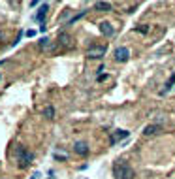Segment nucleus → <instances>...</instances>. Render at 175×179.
Masks as SVG:
<instances>
[{"label":"nucleus","instance_id":"nucleus-1","mask_svg":"<svg viewBox=\"0 0 175 179\" xmlns=\"http://www.w3.org/2000/svg\"><path fill=\"white\" fill-rule=\"evenodd\" d=\"M113 175L115 179H134V170L124 160H117L113 164Z\"/></svg>","mask_w":175,"mask_h":179},{"label":"nucleus","instance_id":"nucleus-2","mask_svg":"<svg viewBox=\"0 0 175 179\" xmlns=\"http://www.w3.org/2000/svg\"><path fill=\"white\" fill-rule=\"evenodd\" d=\"M106 51H107L106 46H92V47L87 51V57H89V59H100V57L106 55Z\"/></svg>","mask_w":175,"mask_h":179},{"label":"nucleus","instance_id":"nucleus-3","mask_svg":"<svg viewBox=\"0 0 175 179\" xmlns=\"http://www.w3.org/2000/svg\"><path fill=\"white\" fill-rule=\"evenodd\" d=\"M128 59H130L128 47H117V49H115V60H117V62H126Z\"/></svg>","mask_w":175,"mask_h":179},{"label":"nucleus","instance_id":"nucleus-4","mask_svg":"<svg viewBox=\"0 0 175 179\" xmlns=\"http://www.w3.org/2000/svg\"><path fill=\"white\" fill-rule=\"evenodd\" d=\"M32 162V153H28V151H21V156H19V166L21 168H27L28 164Z\"/></svg>","mask_w":175,"mask_h":179},{"label":"nucleus","instance_id":"nucleus-5","mask_svg":"<svg viewBox=\"0 0 175 179\" xmlns=\"http://www.w3.org/2000/svg\"><path fill=\"white\" fill-rule=\"evenodd\" d=\"M98 28H100V32H102L104 36H113V34H115L113 25H111V23H107V21H102V23L98 25Z\"/></svg>","mask_w":175,"mask_h":179},{"label":"nucleus","instance_id":"nucleus-6","mask_svg":"<svg viewBox=\"0 0 175 179\" xmlns=\"http://www.w3.org/2000/svg\"><path fill=\"white\" fill-rule=\"evenodd\" d=\"M158 132H160L158 124H149V126L143 128V136H155V134H158Z\"/></svg>","mask_w":175,"mask_h":179},{"label":"nucleus","instance_id":"nucleus-7","mask_svg":"<svg viewBox=\"0 0 175 179\" xmlns=\"http://www.w3.org/2000/svg\"><path fill=\"white\" fill-rule=\"evenodd\" d=\"M49 11V4H43L40 10H38V13H36V21L38 23H42L43 25V17H45V13Z\"/></svg>","mask_w":175,"mask_h":179},{"label":"nucleus","instance_id":"nucleus-8","mask_svg":"<svg viewBox=\"0 0 175 179\" xmlns=\"http://www.w3.org/2000/svg\"><path fill=\"white\" fill-rule=\"evenodd\" d=\"M73 149H76L77 155H87V153H89V145H87L85 142H77L76 145H73Z\"/></svg>","mask_w":175,"mask_h":179},{"label":"nucleus","instance_id":"nucleus-9","mask_svg":"<svg viewBox=\"0 0 175 179\" xmlns=\"http://www.w3.org/2000/svg\"><path fill=\"white\" fill-rule=\"evenodd\" d=\"M126 136H128V130H115V134L111 136V143H117L119 140L126 138Z\"/></svg>","mask_w":175,"mask_h":179},{"label":"nucleus","instance_id":"nucleus-10","mask_svg":"<svg viewBox=\"0 0 175 179\" xmlns=\"http://www.w3.org/2000/svg\"><path fill=\"white\" fill-rule=\"evenodd\" d=\"M94 8H96L98 11H109V10H111V4H109V2H96Z\"/></svg>","mask_w":175,"mask_h":179},{"label":"nucleus","instance_id":"nucleus-11","mask_svg":"<svg viewBox=\"0 0 175 179\" xmlns=\"http://www.w3.org/2000/svg\"><path fill=\"white\" fill-rule=\"evenodd\" d=\"M173 85H175V74H173V76H169V79L166 81V85H164V91H162V93H168Z\"/></svg>","mask_w":175,"mask_h":179},{"label":"nucleus","instance_id":"nucleus-12","mask_svg":"<svg viewBox=\"0 0 175 179\" xmlns=\"http://www.w3.org/2000/svg\"><path fill=\"white\" fill-rule=\"evenodd\" d=\"M43 115H45L47 119H53V117H55V107H53V106H47V107L43 109Z\"/></svg>","mask_w":175,"mask_h":179},{"label":"nucleus","instance_id":"nucleus-13","mask_svg":"<svg viewBox=\"0 0 175 179\" xmlns=\"http://www.w3.org/2000/svg\"><path fill=\"white\" fill-rule=\"evenodd\" d=\"M38 43H40V47H42V49H47V47H49V43H51V41H49L47 38H42Z\"/></svg>","mask_w":175,"mask_h":179},{"label":"nucleus","instance_id":"nucleus-14","mask_svg":"<svg viewBox=\"0 0 175 179\" xmlns=\"http://www.w3.org/2000/svg\"><path fill=\"white\" fill-rule=\"evenodd\" d=\"M136 30H138V32H143V34H145V32H149V27H147V25H139V27H138Z\"/></svg>","mask_w":175,"mask_h":179},{"label":"nucleus","instance_id":"nucleus-15","mask_svg":"<svg viewBox=\"0 0 175 179\" xmlns=\"http://www.w3.org/2000/svg\"><path fill=\"white\" fill-rule=\"evenodd\" d=\"M21 38H23V30H19V32H17V38H15V41H13V46H17V43L21 41Z\"/></svg>","mask_w":175,"mask_h":179},{"label":"nucleus","instance_id":"nucleus-16","mask_svg":"<svg viewBox=\"0 0 175 179\" xmlns=\"http://www.w3.org/2000/svg\"><path fill=\"white\" fill-rule=\"evenodd\" d=\"M27 36H28V38H34V36H36V30H28Z\"/></svg>","mask_w":175,"mask_h":179},{"label":"nucleus","instance_id":"nucleus-17","mask_svg":"<svg viewBox=\"0 0 175 179\" xmlns=\"http://www.w3.org/2000/svg\"><path fill=\"white\" fill-rule=\"evenodd\" d=\"M38 177H40V173H34V175H32L30 179H38Z\"/></svg>","mask_w":175,"mask_h":179},{"label":"nucleus","instance_id":"nucleus-18","mask_svg":"<svg viewBox=\"0 0 175 179\" xmlns=\"http://www.w3.org/2000/svg\"><path fill=\"white\" fill-rule=\"evenodd\" d=\"M2 64H4V60H0V66H2Z\"/></svg>","mask_w":175,"mask_h":179}]
</instances>
